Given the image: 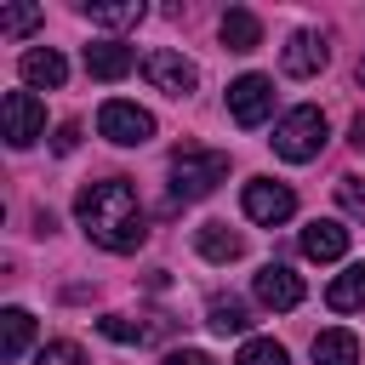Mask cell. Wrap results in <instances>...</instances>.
Here are the masks:
<instances>
[{"label":"cell","mask_w":365,"mask_h":365,"mask_svg":"<svg viewBox=\"0 0 365 365\" xmlns=\"http://www.w3.org/2000/svg\"><path fill=\"white\" fill-rule=\"evenodd\" d=\"M74 217L86 228L91 245L125 257L148 240V222H143V205H137V188L125 177H103V182H86L80 200H74Z\"/></svg>","instance_id":"obj_1"},{"label":"cell","mask_w":365,"mask_h":365,"mask_svg":"<svg viewBox=\"0 0 365 365\" xmlns=\"http://www.w3.org/2000/svg\"><path fill=\"white\" fill-rule=\"evenodd\" d=\"M222 177H228V154H222V148H194V143H182V148L171 154V200H205Z\"/></svg>","instance_id":"obj_2"},{"label":"cell","mask_w":365,"mask_h":365,"mask_svg":"<svg viewBox=\"0 0 365 365\" xmlns=\"http://www.w3.org/2000/svg\"><path fill=\"white\" fill-rule=\"evenodd\" d=\"M325 131H331V125H325V114H319L314 103H297L291 114H279V125H274V137H268V143H274V154H279V160L308 165V160L325 148Z\"/></svg>","instance_id":"obj_3"},{"label":"cell","mask_w":365,"mask_h":365,"mask_svg":"<svg viewBox=\"0 0 365 365\" xmlns=\"http://www.w3.org/2000/svg\"><path fill=\"white\" fill-rule=\"evenodd\" d=\"M0 131H6L11 148L40 143V137H46V103H40L34 91H6V97H0Z\"/></svg>","instance_id":"obj_4"},{"label":"cell","mask_w":365,"mask_h":365,"mask_svg":"<svg viewBox=\"0 0 365 365\" xmlns=\"http://www.w3.org/2000/svg\"><path fill=\"white\" fill-rule=\"evenodd\" d=\"M97 131H103L108 143H120V148H143V143L154 137V114L137 108V103H125V97H108V103L97 108Z\"/></svg>","instance_id":"obj_5"},{"label":"cell","mask_w":365,"mask_h":365,"mask_svg":"<svg viewBox=\"0 0 365 365\" xmlns=\"http://www.w3.org/2000/svg\"><path fill=\"white\" fill-rule=\"evenodd\" d=\"M143 80H148L154 91H165V97H188V91L200 86V68H194L182 51L154 46V51H143Z\"/></svg>","instance_id":"obj_6"},{"label":"cell","mask_w":365,"mask_h":365,"mask_svg":"<svg viewBox=\"0 0 365 365\" xmlns=\"http://www.w3.org/2000/svg\"><path fill=\"white\" fill-rule=\"evenodd\" d=\"M228 114H234V125H262L268 114H274V80L268 74H240L234 86H228Z\"/></svg>","instance_id":"obj_7"},{"label":"cell","mask_w":365,"mask_h":365,"mask_svg":"<svg viewBox=\"0 0 365 365\" xmlns=\"http://www.w3.org/2000/svg\"><path fill=\"white\" fill-rule=\"evenodd\" d=\"M291 211H297V194H291L285 182H274V177H251V182H245V217H251V222L274 228V222H285Z\"/></svg>","instance_id":"obj_8"},{"label":"cell","mask_w":365,"mask_h":365,"mask_svg":"<svg viewBox=\"0 0 365 365\" xmlns=\"http://www.w3.org/2000/svg\"><path fill=\"white\" fill-rule=\"evenodd\" d=\"M325 63H331V46H325L319 29H297V34L285 40V51H279V68H285L291 80H314Z\"/></svg>","instance_id":"obj_9"},{"label":"cell","mask_w":365,"mask_h":365,"mask_svg":"<svg viewBox=\"0 0 365 365\" xmlns=\"http://www.w3.org/2000/svg\"><path fill=\"white\" fill-rule=\"evenodd\" d=\"M251 291H257V302H262V308H274V314H291V308L302 302V279H297L285 262H268V268H257Z\"/></svg>","instance_id":"obj_10"},{"label":"cell","mask_w":365,"mask_h":365,"mask_svg":"<svg viewBox=\"0 0 365 365\" xmlns=\"http://www.w3.org/2000/svg\"><path fill=\"white\" fill-rule=\"evenodd\" d=\"M297 245H302L308 262H342V257H348V228H342L336 217H314Z\"/></svg>","instance_id":"obj_11"},{"label":"cell","mask_w":365,"mask_h":365,"mask_svg":"<svg viewBox=\"0 0 365 365\" xmlns=\"http://www.w3.org/2000/svg\"><path fill=\"white\" fill-rule=\"evenodd\" d=\"M17 74H23V86L57 91V86L68 80V63H63V51H57V46H29V51L17 57Z\"/></svg>","instance_id":"obj_12"},{"label":"cell","mask_w":365,"mask_h":365,"mask_svg":"<svg viewBox=\"0 0 365 365\" xmlns=\"http://www.w3.org/2000/svg\"><path fill=\"white\" fill-rule=\"evenodd\" d=\"M131 63H137V51L120 46V40H91V46H86V74H91V80H125Z\"/></svg>","instance_id":"obj_13"},{"label":"cell","mask_w":365,"mask_h":365,"mask_svg":"<svg viewBox=\"0 0 365 365\" xmlns=\"http://www.w3.org/2000/svg\"><path fill=\"white\" fill-rule=\"evenodd\" d=\"M325 308H331V314H359V308H365V262H348V268L325 285Z\"/></svg>","instance_id":"obj_14"},{"label":"cell","mask_w":365,"mask_h":365,"mask_svg":"<svg viewBox=\"0 0 365 365\" xmlns=\"http://www.w3.org/2000/svg\"><path fill=\"white\" fill-rule=\"evenodd\" d=\"M80 17H91L97 29H137V23L148 17V6H143V0H86Z\"/></svg>","instance_id":"obj_15"},{"label":"cell","mask_w":365,"mask_h":365,"mask_svg":"<svg viewBox=\"0 0 365 365\" xmlns=\"http://www.w3.org/2000/svg\"><path fill=\"white\" fill-rule=\"evenodd\" d=\"M194 245H200L205 262H240V251H245V240H240L228 222H205V228L194 234Z\"/></svg>","instance_id":"obj_16"},{"label":"cell","mask_w":365,"mask_h":365,"mask_svg":"<svg viewBox=\"0 0 365 365\" xmlns=\"http://www.w3.org/2000/svg\"><path fill=\"white\" fill-rule=\"evenodd\" d=\"M34 342V314L29 308H6L0 314V359H23Z\"/></svg>","instance_id":"obj_17"},{"label":"cell","mask_w":365,"mask_h":365,"mask_svg":"<svg viewBox=\"0 0 365 365\" xmlns=\"http://www.w3.org/2000/svg\"><path fill=\"white\" fill-rule=\"evenodd\" d=\"M222 46H228V51H257V46H262V23H257V11L234 6V11L222 17Z\"/></svg>","instance_id":"obj_18"},{"label":"cell","mask_w":365,"mask_h":365,"mask_svg":"<svg viewBox=\"0 0 365 365\" xmlns=\"http://www.w3.org/2000/svg\"><path fill=\"white\" fill-rule=\"evenodd\" d=\"M205 325H211L217 336H240V331L251 325V308H245L240 297H211V302H205Z\"/></svg>","instance_id":"obj_19"},{"label":"cell","mask_w":365,"mask_h":365,"mask_svg":"<svg viewBox=\"0 0 365 365\" xmlns=\"http://www.w3.org/2000/svg\"><path fill=\"white\" fill-rule=\"evenodd\" d=\"M314 365H359V336L354 331H319L314 336Z\"/></svg>","instance_id":"obj_20"},{"label":"cell","mask_w":365,"mask_h":365,"mask_svg":"<svg viewBox=\"0 0 365 365\" xmlns=\"http://www.w3.org/2000/svg\"><path fill=\"white\" fill-rule=\"evenodd\" d=\"M234 365H291V354L274 342V336H251L245 348H240V359Z\"/></svg>","instance_id":"obj_21"},{"label":"cell","mask_w":365,"mask_h":365,"mask_svg":"<svg viewBox=\"0 0 365 365\" xmlns=\"http://www.w3.org/2000/svg\"><path fill=\"white\" fill-rule=\"evenodd\" d=\"M97 331H103L108 342H125V348H131V342H148V325H137V319H125V314H103Z\"/></svg>","instance_id":"obj_22"},{"label":"cell","mask_w":365,"mask_h":365,"mask_svg":"<svg viewBox=\"0 0 365 365\" xmlns=\"http://www.w3.org/2000/svg\"><path fill=\"white\" fill-rule=\"evenodd\" d=\"M34 365H91V359H86V348H80V342L57 336V342H46V348H40V359H34Z\"/></svg>","instance_id":"obj_23"},{"label":"cell","mask_w":365,"mask_h":365,"mask_svg":"<svg viewBox=\"0 0 365 365\" xmlns=\"http://www.w3.org/2000/svg\"><path fill=\"white\" fill-rule=\"evenodd\" d=\"M40 23V6H6L0 11V34H29Z\"/></svg>","instance_id":"obj_24"},{"label":"cell","mask_w":365,"mask_h":365,"mask_svg":"<svg viewBox=\"0 0 365 365\" xmlns=\"http://www.w3.org/2000/svg\"><path fill=\"white\" fill-rule=\"evenodd\" d=\"M336 200H342L348 217H365V177H342L336 182Z\"/></svg>","instance_id":"obj_25"},{"label":"cell","mask_w":365,"mask_h":365,"mask_svg":"<svg viewBox=\"0 0 365 365\" xmlns=\"http://www.w3.org/2000/svg\"><path fill=\"white\" fill-rule=\"evenodd\" d=\"M160 365H211V359H205L200 348H177V354H165Z\"/></svg>","instance_id":"obj_26"},{"label":"cell","mask_w":365,"mask_h":365,"mask_svg":"<svg viewBox=\"0 0 365 365\" xmlns=\"http://www.w3.org/2000/svg\"><path fill=\"white\" fill-rule=\"evenodd\" d=\"M51 143H57V154H68V148L80 143V125H57V137H51Z\"/></svg>","instance_id":"obj_27"},{"label":"cell","mask_w":365,"mask_h":365,"mask_svg":"<svg viewBox=\"0 0 365 365\" xmlns=\"http://www.w3.org/2000/svg\"><path fill=\"white\" fill-rule=\"evenodd\" d=\"M354 143H359V148H365V114H359V120H354Z\"/></svg>","instance_id":"obj_28"},{"label":"cell","mask_w":365,"mask_h":365,"mask_svg":"<svg viewBox=\"0 0 365 365\" xmlns=\"http://www.w3.org/2000/svg\"><path fill=\"white\" fill-rule=\"evenodd\" d=\"M354 74H359V86H365V57H359V68H354Z\"/></svg>","instance_id":"obj_29"}]
</instances>
